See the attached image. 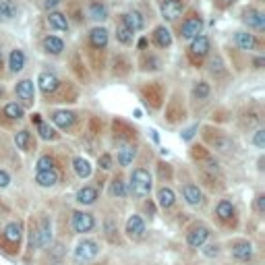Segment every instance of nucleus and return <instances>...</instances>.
<instances>
[{"instance_id": "nucleus-44", "label": "nucleus", "mask_w": 265, "mask_h": 265, "mask_svg": "<svg viewBox=\"0 0 265 265\" xmlns=\"http://www.w3.org/2000/svg\"><path fill=\"white\" fill-rule=\"evenodd\" d=\"M50 168H54V158L43 156L37 160V170H50Z\"/></svg>"}, {"instance_id": "nucleus-25", "label": "nucleus", "mask_w": 265, "mask_h": 265, "mask_svg": "<svg viewBox=\"0 0 265 265\" xmlns=\"http://www.w3.org/2000/svg\"><path fill=\"white\" fill-rule=\"evenodd\" d=\"M9 66H11L13 73H19L25 66V54L21 50H13L11 56H9Z\"/></svg>"}, {"instance_id": "nucleus-5", "label": "nucleus", "mask_w": 265, "mask_h": 265, "mask_svg": "<svg viewBox=\"0 0 265 265\" xmlns=\"http://www.w3.org/2000/svg\"><path fill=\"white\" fill-rule=\"evenodd\" d=\"M98 253H100V247L96 240H81L75 249V259L77 261H92L98 257Z\"/></svg>"}, {"instance_id": "nucleus-45", "label": "nucleus", "mask_w": 265, "mask_h": 265, "mask_svg": "<svg viewBox=\"0 0 265 265\" xmlns=\"http://www.w3.org/2000/svg\"><path fill=\"white\" fill-rule=\"evenodd\" d=\"M253 143L259 147V149H263L265 147V130L263 128H259L257 132H255V137H253Z\"/></svg>"}, {"instance_id": "nucleus-55", "label": "nucleus", "mask_w": 265, "mask_h": 265, "mask_svg": "<svg viewBox=\"0 0 265 265\" xmlns=\"http://www.w3.org/2000/svg\"><path fill=\"white\" fill-rule=\"evenodd\" d=\"M33 122H35V124H39V122H41V118H39V114H33Z\"/></svg>"}, {"instance_id": "nucleus-20", "label": "nucleus", "mask_w": 265, "mask_h": 265, "mask_svg": "<svg viewBox=\"0 0 265 265\" xmlns=\"http://www.w3.org/2000/svg\"><path fill=\"white\" fill-rule=\"evenodd\" d=\"M207 236H209V230L207 228H195L191 234H189V245L191 247H195V249H199V247H201L203 245V242L207 240Z\"/></svg>"}, {"instance_id": "nucleus-15", "label": "nucleus", "mask_w": 265, "mask_h": 265, "mask_svg": "<svg viewBox=\"0 0 265 265\" xmlns=\"http://www.w3.org/2000/svg\"><path fill=\"white\" fill-rule=\"evenodd\" d=\"M245 21L249 23V27H255V29H259V31L265 27V15L259 13V11H255V9L245 11Z\"/></svg>"}, {"instance_id": "nucleus-47", "label": "nucleus", "mask_w": 265, "mask_h": 265, "mask_svg": "<svg viewBox=\"0 0 265 265\" xmlns=\"http://www.w3.org/2000/svg\"><path fill=\"white\" fill-rule=\"evenodd\" d=\"M9 183H11V179H9V174H7L5 170H0V189H5V187H9Z\"/></svg>"}, {"instance_id": "nucleus-8", "label": "nucleus", "mask_w": 265, "mask_h": 265, "mask_svg": "<svg viewBox=\"0 0 265 265\" xmlns=\"http://www.w3.org/2000/svg\"><path fill=\"white\" fill-rule=\"evenodd\" d=\"M160 11H162V17H166L168 21H174V19H179L181 13H183V3L181 0H162Z\"/></svg>"}, {"instance_id": "nucleus-2", "label": "nucleus", "mask_w": 265, "mask_h": 265, "mask_svg": "<svg viewBox=\"0 0 265 265\" xmlns=\"http://www.w3.org/2000/svg\"><path fill=\"white\" fill-rule=\"evenodd\" d=\"M207 52H209V39H207L205 35L193 37L191 46H189V58H191V62L199 64V62H201V60L207 56Z\"/></svg>"}, {"instance_id": "nucleus-35", "label": "nucleus", "mask_w": 265, "mask_h": 265, "mask_svg": "<svg viewBox=\"0 0 265 265\" xmlns=\"http://www.w3.org/2000/svg\"><path fill=\"white\" fill-rule=\"evenodd\" d=\"M215 211H217L219 219H230V217H232V213H234V207H232V203H230V201H219Z\"/></svg>"}, {"instance_id": "nucleus-38", "label": "nucleus", "mask_w": 265, "mask_h": 265, "mask_svg": "<svg viewBox=\"0 0 265 265\" xmlns=\"http://www.w3.org/2000/svg\"><path fill=\"white\" fill-rule=\"evenodd\" d=\"M193 96L199 98V100H205V98L209 96V85L203 83V81H201V83H197V85L193 87Z\"/></svg>"}, {"instance_id": "nucleus-32", "label": "nucleus", "mask_w": 265, "mask_h": 265, "mask_svg": "<svg viewBox=\"0 0 265 265\" xmlns=\"http://www.w3.org/2000/svg\"><path fill=\"white\" fill-rule=\"evenodd\" d=\"M73 166H75V172L81 176V179H87V176L92 174V166H90V162L83 160V158H75V160H73Z\"/></svg>"}, {"instance_id": "nucleus-33", "label": "nucleus", "mask_w": 265, "mask_h": 265, "mask_svg": "<svg viewBox=\"0 0 265 265\" xmlns=\"http://www.w3.org/2000/svg\"><path fill=\"white\" fill-rule=\"evenodd\" d=\"M21 224H17V222H13V224H9L7 228H5V238L9 240V242H19L21 240Z\"/></svg>"}, {"instance_id": "nucleus-10", "label": "nucleus", "mask_w": 265, "mask_h": 265, "mask_svg": "<svg viewBox=\"0 0 265 265\" xmlns=\"http://www.w3.org/2000/svg\"><path fill=\"white\" fill-rule=\"evenodd\" d=\"M166 118H168L170 122H179L181 118H185V106L181 104L179 98L170 100V104H168V108H166Z\"/></svg>"}, {"instance_id": "nucleus-50", "label": "nucleus", "mask_w": 265, "mask_h": 265, "mask_svg": "<svg viewBox=\"0 0 265 265\" xmlns=\"http://www.w3.org/2000/svg\"><path fill=\"white\" fill-rule=\"evenodd\" d=\"M195 130H197V126H191V128H187L185 132H183V139L187 141V139H191L193 135H195Z\"/></svg>"}, {"instance_id": "nucleus-1", "label": "nucleus", "mask_w": 265, "mask_h": 265, "mask_svg": "<svg viewBox=\"0 0 265 265\" xmlns=\"http://www.w3.org/2000/svg\"><path fill=\"white\" fill-rule=\"evenodd\" d=\"M130 189H132V193H135L137 197H145V195H149V191H151V176H149V172L143 170V168H139V170L132 172Z\"/></svg>"}, {"instance_id": "nucleus-26", "label": "nucleus", "mask_w": 265, "mask_h": 265, "mask_svg": "<svg viewBox=\"0 0 265 265\" xmlns=\"http://www.w3.org/2000/svg\"><path fill=\"white\" fill-rule=\"evenodd\" d=\"M183 193H185L187 203H191V205H199V203H201V199H203L201 191H199V187H195V185H187Z\"/></svg>"}, {"instance_id": "nucleus-3", "label": "nucleus", "mask_w": 265, "mask_h": 265, "mask_svg": "<svg viewBox=\"0 0 265 265\" xmlns=\"http://www.w3.org/2000/svg\"><path fill=\"white\" fill-rule=\"evenodd\" d=\"M141 96L143 100L149 104V108H160L162 106V100H164V92L158 83H149V85H143L141 87Z\"/></svg>"}, {"instance_id": "nucleus-14", "label": "nucleus", "mask_w": 265, "mask_h": 265, "mask_svg": "<svg viewBox=\"0 0 265 265\" xmlns=\"http://www.w3.org/2000/svg\"><path fill=\"white\" fill-rule=\"evenodd\" d=\"M90 43L96 48V50H102L106 48V43H108V31L104 27H94L90 31Z\"/></svg>"}, {"instance_id": "nucleus-31", "label": "nucleus", "mask_w": 265, "mask_h": 265, "mask_svg": "<svg viewBox=\"0 0 265 265\" xmlns=\"http://www.w3.org/2000/svg\"><path fill=\"white\" fill-rule=\"evenodd\" d=\"M158 201H160V205L164 207V209H168V207H172L174 205V191L172 189H160V193H158Z\"/></svg>"}, {"instance_id": "nucleus-42", "label": "nucleus", "mask_w": 265, "mask_h": 265, "mask_svg": "<svg viewBox=\"0 0 265 265\" xmlns=\"http://www.w3.org/2000/svg\"><path fill=\"white\" fill-rule=\"evenodd\" d=\"M128 66H130L128 60L122 58V56H118L116 62H114V73H116V75H126V73H128Z\"/></svg>"}, {"instance_id": "nucleus-53", "label": "nucleus", "mask_w": 265, "mask_h": 265, "mask_svg": "<svg viewBox=\"0 0 265 265\" xmlns=\"http://www.w3.org/2000/svg\"><path fill=\"white\" fill-rule=\"evenodd\" d=\"M261 64H263V58H257V60H255V66H257V69H261Z\"/></svg>"}, {"instance_id": "nucleus-11", "label": "nucleus", "mask_w": 265, "mask_h": 265, "mask_svg": "<svg viewBox=\"0 0 265 265\" xmlns=\"http://www.w3.org/2000/svg\"><path fill=\"white\" fill-rule=\"evenodd\" d=\"M145 232V224H143V219L139 215H130L128 217V222H126V234L130 238H141Z\"/></svg>"}, {"instance_id": "nucleus-48", "label": "nucleus", "mask_w": 265, "mask_h": 265, "mask_svg": "<svg viewBox=\"0 0 265 265\" xmlns=\"http://www.w3.org/2000/svg\"><path fill=\"white\" fill-rule=\"evenodd\" d=\"M58 3H60V0H43V9H54V7H58Z\"/></svg>"}, {"instance_id": "nucleus-23", "label": "nucleus", "mask_w": 265, "mask_h": 265, "mask_svg": "<svg viewBox=\"0 0 265 265\" xmlns=\"http://www.w3.org/2000/svg\"><path fill=\"white\" fill-rule=\"evenodd\" d=\"M98 199V191L94 187H83L79 193H77V201L83 203V205H92Z\"/></svg>"}, {"instance_id": "nucleus-51", "label": "nucleus", "mask_w": 265, "mask_h": 265, "mask_svg": "<svg viewBox=\"0 0 265 265\" xmlns=\"http://www.w3.org/2000/svg\"><path fill=\"white\" fill-rule=\"evenodd\" d=\"M219 9H228L230 5H234V0H215Z\"/></svg>"}, {"instance_id": "nucleus-34", "label": "nucleus", "mask_w": 265, "mask_h": 265, "mask_svg": "<svg viewBox=\"0 0 265 265\" xmlns=\"http://www.w3.org/2000/svg\"><path fill=\"white\" fill-rule=\"evenodd\" d=\"M15 143L19 149H31V137H29V132L27 130H19L17 132V137H15Z\"/></svg>"}, {"instance_id": "nucleus-28", "label": "nucleus", "mask_w": 265, "mask_h": 265, "mask_svg": "<svg viewBox=\"0 0 265 265\" xmlns=\"http://www.w3.org/2000/svg\"><path fill=\"white\" fill-rule=\"evenodd\" d=\"M48 23L54 29H58V31H66V29H69V21H66V17L62 13H50L48 15Z\"/></svg>"}, {"instance_id": "nucleus-40", "label": "nucleus", "mask_w": 265, "mask_h": 265, "mask_svg": "<svg viewBox=\"0 0 265 265\" xmlns=\"http://www.w3.org/2000/svg\"><path fill=\"white\" fill-rule=\"evenodd\" d=\"M110 193H112L114 197H124L126 195V189H124V183L120 179L112 181V185H110Z\"/></svg>"}, {"instance_id": "nucleus-24", "label": "nucleus", "mask_w": 265, "mask_h": 265, "mask_svg": "<svg viewBox=\"0 0 265 265\" xmlns=\"http://www.w3.org/2000/svg\"><path fill=\"white\" fill-rule=\"evenodd\" d=\"M112 128H114L116 135L122 137V139H135V128H130L124 120H114V122H112Z\"/></svg>"}, {"instance_id": "nucleus-22", "label": "nucleus", "mask_w": 265, "mask_h": 265, "mask_svg": "<svg viewBox=\"0 0 265 265\" xmlns=\"http://www.w3.org/2000/svg\"><path fill=\"white\" fill-rule=\"evenodd\" d=\"M153 41H156V46H160V48H168L172 43V35L166 27H156V31H153Z\"/></svg>"}, {"instance_id": "nucleus-16", "label": "nucleus", "mask_w": 265, "mask_h": 265, "mask_svg": "<svg viewBox=\"0 0 265 265\" xmlns=\"http://www.w3.org/2000/svg\"><path fill=\"white\" fill-rule=\"evenodd\" d=\"M234 39H236V46H238L240 50H253V48L257 46V39H255V35H253V33H249V31H238Z\"/></svg>"}, {"instance_id": "nucleus-41", "label": "nucleus", "mask_w": 265, "mask_h": 265, "mask_svg": "<svg viewBox=\"0 0 265 265\" xmlns=\"http://www.w3.org/2000/svg\"><path fill=\"white\" fill-rule=\"evenodd\" d=\"M141 64H143L145 71H156V69H160V60H158L156 56H143Z\"/></svg>"}, {"instance_id": "nucleus-37", "label": "nucleus", "mask_w": 265, "mask_h": 265, "mask_svg": "<svg viewBox=\"0 0 265 265\" xmlns=\"http://www.w3.org/2000/svg\"><path fill=\"white\" fill-rule=\"evenodd\" d=\"M132 33H135V31H132V29H128L124 23L116 29V39L120 41V43H130L132 41Z\"/></svg>"}, {"instance_id": "nucleus-30", "label": "nucleus", "mask_w": 265, "mask_h": 265, "mask_svg": "<svg viewBox=\"0 0 265 265\" xmlns=\"http://www.w3.org/2000/svg\"><path fill=\"white\" fill-rule=\"evenodd\" d=\"M135 147L132 145H122L120 147V151H118V162H120V166H128L132 160H135Z\"/></svg>"}, {"instance_id": "nucleus-7", "label": "nucleus", "mask_w": 265, "mask_h": 265, "mask_svg": "<svg viewBox=\"0 0 265 265\" xmlns=\"http://www.w3.org/2000/svg\"><path fill=\"white\" fill-rule=\"evenodd\" d=\"M94 226H96L94 215L83 213V211L73 213V230H75V232H81V234H83V232H90Z\"/></svg>"}, {"instance_id": "nucleus-18", "label": "nucleus", "mask_w": 265, "mask_h": 265, "mask_svg": "<svg viewBox=\"0 0 265 265\" xmlns=\"http://www.w3.org/2000/svg\"><path fill=\"white\" fill-rule=\"evenodd\" d=\"M17 96L21 100H25L27 104L33 102V83L29 79H23V81H19L17 83Z\"/></svg>"}, {"instance_id": "nucleus-6", "label": "nucleus", "mask_w": 265, "mask_h": 265, "mask_svg": "<svg viewBox=\"0 0 265 265\" xmlns=\"http://www.w3.org/2000/svg\"><path fill=\"white\" fill-rule=\"evenodd\" d=\"M50 238H52V226H50V222H48L46 217H41L37 230L31 234V245H35V247H46L48 242H50Z\"/></svg>"}, {"instance_id": "nucleus-43", "label": "nucleus", "mask_w": 265, "mask_h": 265, "mask_svg": "<svg viewBox=\"0 0 265 265\" xmlns=\"http://www.w3.org/2000/svg\"><path fill=\"white\" fill-rule=\"evenodd\" d=\"M191 156L195 158V160H201V162H207L211 156H209V153L203 149V147H199V145H195L193 149H191Z\"/></svg>"}, {"instance_id": "nucleus-56", "label": "nucleus", "mask_w": 265, "mask_h": 265, "mask_svg": "<svg viewBox=\"0 0 265 265\" xmlns=\"http://www.w3.org/2000/svg\"><path fill=\"white\" fill-rule=\"evenodd\" d=\"M0 66H3V50H0Z\"/></svg>"}, {"instance_id": "nucleus-29", "label": "nucleus", "mask_w": 265, "mask_h": 265, "mask_svg": "<svg viewBox=\"0 0 265 265\" xmlns=\"http://www.w3.org/2000/svg\"><path fill=\"white\" fill-rule=\"evenodd\" d=\"M90 17L96 19V21H104L108 17V9L104 3H100V0H94V3L90 5Z\"/></svg>"}, {"instance_id": "nucleus-13", "label": "nucleus", "mask_w": 265, "mask_h": 265, "mask_svg": "<svg viewBox=\"0 0 265 265\" xmlns=\"http://www.w3.org/2000/svg\"><path fill=\"white\" fill-rule=\"evenodd\" d=\"M35 183L41 185V187H52V185H56V183H58V172H56V168H50V170H37Z\"/></svg>"}, {"instance_id": "nucleus-4", "label": "nucleus", "mask_w": 265, "mask_h": 265, "mask_svg": "<svg viewBox=\"0 0 265 265\" xmlns=\"http://www.w3.org/2000/svg\"><path fill=\"white\" fill-rule=\"evenodd\" d=\"M201 29H203L201 17L195 15V13H191V15L187 17V21L183 23V27H181V35H183L185 39H193V37H197L199 33H201Z\"/></svg>"}, {"instance_id": "nucleus-36", "label": "nucleus", "mask_w": 265, "mask_h": 265, "mask_svg": "<svg viewBox=\"0 0 265 265\" xmlns=\"http://www.w3.org/2000/svg\"><path fill=\"white\" fill-rule=\"evenodd\" d=\"M5 116L13 118V120L23 118V108H21L19 104H7V106H5Z\"/></svg>"}, {"instance_id": "nucleus-39", "label": "nucleus", "mask_w": 265, "mask_h": 265, "mask_svg": "<svg viewBox=\"0 0 265 265\" xmlns=\"http://www.w3.org/2000/svg\"><path fill=\"white\" fill-rule=\"evenodd\" d=\"M37 132H39L41 139H54V137H56L54 128H52L50 124H46V122H39V124H37Z\"/></svg>"}, {"instance_id": "nucleus-12", "label": "nucleus", "mask_w": 265, "mask_h": 265, "mask_svg": "<svg viewBox=\"0 0 265 265\" xmlns=\"http://www.w3.org/2000/svg\"><path fill=\"white\" fill-rule=\"evenodd\" d=\"M122 23H124L128 29H132V31H141L143 25H145V21H143L141 13L130 11V13H124V15H122Z\"/></svg>"}, {"instance_id": "nucleus-49", "label": "nucleus", "mask_w": 265, "mask_h": 265, "mask_svg": "<svg viewBox=\"0 0 265 265\" xmlns=\"http://www.w3.org/2000/svg\"><path fill=\"white\" fill-rule=\"evenodd\" d=\"M257 209H259V211H265V195H259V197H257Z\"/></svg>"}, {"instance_id": "nucleus-21", "label": "nucleus", "mask_w": 265, "mask_h": 265, "mask_svg": "<svg viewBox=\"0 0 265 265\" xmlns=\"http://www.w3.org/2000/svg\"><path fill=\"white\" fill-rule=\"evenodd\" d=\"M41 46H43V50H46L48 54H60L64 50V41L58 39V37H54V35H48L46 39H43Z\"/></svg>"}, {"instance_id": "nucleus-27", "label": "nucleus", "mask_w": 265, "mask_h": 265, "mask_svg": "<svg viewBox=\"0 0 265 265\" xmlns=\"http://www.w3.org/2000/svg\"><path fill=\"white\" fill-rule=\"evenodd\" d=\"M17 17V5L13 0H0V19H15Z\"/></svg>"}, {"instance_id": "nucleus-52", "label": "nucleus", "mask_w": 265, "mask_h": 265, "mask_svg": "<svg viewBox=\"0 0 265 265\" xmlns=\"http://www.w3.org/2000/svg\"><path fill=\"white\" fill-rule=\"evenodd\" d=\"M205 255H207V257H213V255H217V247H215V245H209V247H205Z\"/></svg>"}, {"instance_id": "nucleus-9", "label": "nucleus", "mask_w": 265, "mask_h": 265, "mask_svg": "<svg viewBox=\"0 0 265 265\" xmlns=\"http://www.w3.org/2000/svg\"><path fill=\"white\" fill-rule=\"evenodd\" d=\"M37 83H39V90L43 92V94H54L58 87H60V81H58V77L54 75V73H41L39 77H37Z\"/></svg>"}, {"instance_id": "nucleus-17", "label": "nucleus", "mask_w": 265, "mask_h": 265, "mask_svg": "<svg viewBox=\"0 0 265 265\" xmlns=\"http://www.w3.org/2000/svg\"><path fill=\"white\" fill-rule=\"evenodd\" d=\"M232 257L238 261H249L253 257V247L251 242H238V245L232 247Z\"/></svg>"}, {"instance_id": "nucleus-19", "label": "nucleus", "mask_w": 265, "mask_h": 265, "mask_svg": "<svg viewBox=\"0 0 265 265\" xmlns=\"http://www.w3.org/2000/svg\"><path fill=\"white\" fill-rule=\"evenodd\" d=\"M52 120H54V124L60 126V128H69V126H73V122H75V114H73V112H66V110H58V112L52 114Z\"/></svg>"}, {"instance_id": "nucleus-46", "label": "nucleus", "mask_w": 265, "mask_h": 265, "mask_svg": "<svg viewBox=\"0 0 265 265\" xmlns=\"http://www.w3.org/2000/svg\"><path fill=\"white\" fill-rule=\"evenodd\" d=\"M100 168H104V170H110V168H112V158H110L108 153L100 156Z\"/></svg>"}, {"instance_id": "nucleus-54", "label": "nucleus", "mask_w": 265, "mask_h": 265, "mask_svg": "<svg viewBox=\"0 0 265 265\" xmlns=\"http://www.w3.org/2000/svg\"><path fill=\"white\" fill-rule=\"evenodd\" d=\"M145 46H147V39H145V37H143V39H141V41H139V48H145Z\"/></svg>"}]
</instances>
